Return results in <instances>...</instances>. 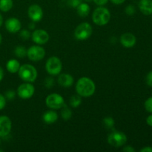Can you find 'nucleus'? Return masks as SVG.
Masks as SVG:
<instances>
[{"mask_svg": "<svg viewBox=\"0 0 152 152\" xmlns=\"http://www.w3.org/2000/svg\"><path fill=\"white\" fill-rule=\"evenodd\" d=\"M75 90L77 94L82 97H90L96 91V85L91 79L87 77H83L77 80Z\"/></svg>", "mask_w": 152, "mask_h": 152, "instance_id": "obj_1", "label": "nucleus"}, {"mask_svg": "<svg viewBox=\"0 0 152 152\" xmlns=\"http://www.w3.org/2000/svg\"><path fill=\"white\" fill-rule=\"evenodd\" d=\"M111 13L109 10L103 6H99L92 13V21L98 26H104L111 20Z\"/></svg>", "mask_w": 152, "mask_h": 152, "instance_id": "obj_2", "label": "nucleus"}, {"mask_svg": "<svg viewBox=\"0 0 152 152\" xmlns=\"http://www.w3.org/2000/svg\"><path fill=\"white\" fill-rule=\"evenodd\" d=\"M18 74L22 81L33 83L37 80L38 72L37 68L34 65L30 64H24L19 68Z\"/></svg>", "mask_w": 152, "mask_h": 152, "instance_id": "obj_3", "label": "nucleus"}, {"mask_svg": "<svg viewBox=\"0 0 152 152\" xmlns=\"http://www.w3.org/2000/svg\"><path fill=\"white\" fill-rule=\"evenodd\" d=\"M62 69V63L59 57L56 56L48 58L45 64V70L50 76H57Z\"/></svg>", "mask_w": 152, "mask_h": 152, "instance_id": "obj_4", "label": "nucleus"}, {"mask_svg": "<svg viewBox=\"0 0 152 152\" xmlns=\"http://www.w3.org/2000/svg\"><path fill=\"white\" fill-rule=\"evenodd\" d=\"M93 28L91 24L83 22L80 24L74 30V37L79 41H85L91 36Z\"/></svg>", "mask_w": 152, "mask_h": 152, "instance_id": "obj_5", "label": "nucleus"}, {"mask_svg": "<svg viewBox=\"0 0 152 152\" xmlns=\"http://www.w3.org/2000/svg\"><path fill=\"white\" fill-rule=\"evenodd\" d=\"M127 136L125 133L119 131H114L109 134L107 138L108 143L114 148H120L127 142Z\"/></svg>", "mask_w": 152, "mask_h": 152, "instance_id": "obj_6", "label": "nucleus"}, {"mask_svg": "<svg viewBox=\"0 0 152 152\" xmlns=\"http://www.w3.org/2000/svg\"><path fill=\"white\" fill-rule=\"evenodd\" d=\"M45 104L48 108L53 110L61 109L65 105L64 98L60 94L53 93L49 94L45 99Z\"/></svg>", "mask_w": 152, "mask_h": 152, "instance_id": "obj_7", "label": "nucleus"}, {"mask_svg": "<svg viewBox=\"0 0 152 152\" xmlns=\"http://www.w3.org/2000/svg\"><path fill=\"white\" fill-rule=\"evenodd\" d=\"M45 56V50L39 45H32L27 49V56L33 62H38L44 59Z\"/></svg>", "mask_w": 152, "mask_h": 152, "instance_id": "obj_8", "label": "nucleus"}, {"mask_svg": "<svg viewBox=\"0 0 152 152\" xmlns=\"http://www.w3.org/2000/svg\"><path fill=\"white\" fill-rule=\"evenodd\" d=\"M17 95L22 99H28L34 96L35 93V88L32 83L24 82L17 88Z\"/></svg>", "mask_w": 152, "mask_h": 152, "instance_id": "obj_9", "label": "nucleus"}, {"mask_svg": "<svg viewBox=\"0 0 152 152\" xmlns=\"http://www.w3.org/2000/svg\"><path fill=\"white\" fill-rule=\"evenodd\" d=\"M31 39L34 42L35 44L39 45H45L48 42L49 34L46 31L43 29H37L34 30L32 33H31Z\"/></svg>", "mask_w": 152, "mask_h": 152, "instance_id": "obj_10", "label": "nucleus"}, {"mask_svg": "<svg viewBox=\"0 0 152 152\" xmlns=\"http://www.w3.org/2000/svg\"><path fill=\"white\" fill-rule=\"evenodd\" d=\"M12 129V122L7 116H0V138L8 136Z\"/></svg>", "mask_w": 152, "mask_h": 152, "instance_id": "obj_11", "label": "nucleus"}, {"mask_svg": "<svg viewBox=\"0 0 152 152\" xmlns=\"http://www.w3.org/2000/svg\"><path fill=\"white\" fill-rule=\"evenodd\" d=\"M28 17L32 22H38L42 20L43 17L42 8L39 4H31L28 10Z\"/></svg>", "mask_w": 152, "mask_h": 152, "instance_id": "obj_12", "label": "nucleus"}, {"mask_svg": "<svg viewBox=\"0 0 152 152\" xmlns=\"http://www.w3.org/2000/svg\"><path fill=\"white\" fill-rule=\"evenodd\" d=\"M4 26H5L6 30L9 33L11 34H16V33L20 31L21 28H22V24H21L20 20L17 18L11 17L7 19L4 22Z\"/></svg>", "mask_w": 152, "mask_h": 152, "instance_id": "obj_13", "label": "nucleus"}, {"mask_svg": "<svg viewBox=\"0 0 152 152\" xmlns=\"http://www.w3.org/2000/svg\"><path fill=\"white\" fill-rule=\"evenodd\" d=\"M120 44L126 48H133L136 45L137 38L132 33H125L122 34L120 38Z\"/></svg>", "mask_w": 152, "mask_h": 152, "instance_id": "obj_14", "label": "nucleus"}, {"mask_svg": "<svg viewBox=\"0 0 152 152\" xmlns=\"http://www.w3.org/2000/svg\"><path fill=\"white\" fill-rule=\"evenodd\" d=\"M57 81L59 86L63 88L71 87L74 83V77H72V75L67 73H63V74L60 73L58 76Z\"/></svg>", "mask_w": 152, "mask_h": 152, "instance_id": "obj_15", "label": "nucleus"}, {"mask_svg": "<svg viewBox=\"0 0 152 152\" xmlns=\"http://www.w3.org/2000/svg\"><path fill=\"white\" fill-rule=\"evenodd\" d=\"M58 114L53 109L45 111L42 115V120L45 124L51 125L56 123L58 120Z\"/></svg>", "mask_w": 152, "mask_h": 152, "instance_id": "obj_16", "label": "nucleus"}, {"mask_svg": "<svg viewBox=\"0 0 152 152\" xmlns=\"http://www.w3.org/2000/svg\"><path fill=\"white\" fill-rule=\"evenodd\" d=\"M138 7L142 14L145 16L152 14V0H140Z\"/></svg>", "mask_w": 152, "mask_h": 152, "instance_id": "obj_17", "label": "nucleus"}, {"mask_svg": "<svg viewBox=\"0 0 152 152\" xmlns=\"http://www.w3.org/2000/svg\"><path fill=\"white\" fill-rule=\"evenodd\" d=\"M91 7L87 2H81L77 7V14L82 18L87 17L90 13Z\"/></svg>", "mask_w": 152, "mask_h": 152, "instance_id": "obj_18", "label": "nucleus"}, {"mask_svg": "<svg viewBox=\"0 0 152 152\" xmlns=\"http://www.w3.org/2000/svg\"><path fill=\"white\" fill-rule=\"evenodd\" d=\"M20 63L19 61L16 59H11L8 60L6 63V69L7 71L11 74H15L19 71V68H20Z\"/></svg>", "mask_w": 152, "mask_h": 152, "instance_id": "obj_19", "label": "nucleus"}, {"mask_svg": "<svg viewBox=\"0 0 152 152\" xmlns=\"http://www.w3.org/2000/svg\"><path fill=\"white\" fill-rule=\"evenodd\" d=\"M13 5V0H0V10L2 12H8Z\"/></svg>", "mask_w": 152, "mask_h": 152, "instance_id": "obj_20", "label": "nucleus"}, {"mask_svg": "<svg viewBox=\"0 0 152 152\" xmlns=\"http://www.w3.org/2000/svg\"><path fill=\"white\" fill-rule=\"evenodd\" d=\"M61 117L62 120H68L72 117V111L67 105H64V106L61 108Z\"/></svg>", "mask_w": 152, "mask_h": 152, "instance_id": "obj_21", "label": "nucleus"}, {"mask_svg": "<svg viewBox=\"0 0 152 152\" xmlns=\"http://www.w3.org/2000/svg\"><path fill=\"white\" fill-rule=\"evenodd\" d=\"M82 103V96L79 94H74L71 96L69 99V104L73 108H77Z\"/></svg>", "mask_w": 152, "mask_h": 152, "instance_id": "obj_22", "label": "nucleus"}, {"mask_svg": "<svg viewBox=\"0 0 152 152\" xmlns=\"http://www.w3.org/2000/svg\"><path fill=\"white\" fill-rule=\"evenodd\" d=\"M102 124L105 129L108 130H114L115 122L111 117H106L102 120Z\"/></svg>", "mask_w": 152, "mask_h": 152, "instance_id": "obj_23", "label": "nucleus"}, {"mask_svg": "<svg viewBox=\"0 0 152 152\" xmlns=\"http://www.w3.org/2000/svg\"><path fill=\"white\" fill-rule=\"evenodd\" d=\"M14 54L16 57L22 59L27 56V49L24 46H16L14 49Z\"/></svg>", "mask_w": 152, "mask_h": 152, "instance_id": "obj_24", "label": "nucleus"}, {"mask_svg": "<svg viewBox=\"0 0 152 152\" xmlns=\"http://www.w3.org/2000/svg\"><path fill=\"white\" fill-rule=\"evenodd\" d=\"M19 37L22 40L26 41V40L29 39V38L31 37V33L28 30H22L19 32Z\"/></svg>", "mask_w": 152, "mask_h": 152, "instance_id": "obj_25", "label": "nucleus"}, {"mask_svg": "<svg viewBox=\"0 0 152 152\" xmlns=\"http://www.w3.org/2000/svg\"><path fill=\"white\" fill-rule=\"evenodd\" d=\"M44 86L47 88H51L54 86V79L51 77H48L45 79Z\"/></svg>", "mask_w": 152, "mask_h": 152, "instance_id": "obj_26", "label": "nucleus"}, {"mask_svg": "<svg viewBox=\"0 0 152 152\" xmlns=\"http://www.w3.org/2000/svg\"><path fill=\"white\" fill-rule=\"evenodd\" d=\"M125 13L128 15V16H133L135 13H136V8L132 4H129L125 8Z\"/></svg>", "mask_w": 152, "mask_h": 152, "instance_id": "obj_27", "label": "nucleus"}, {"mask_svg": "<svg viewBox=\"0 0 152 152\" xmlns=\"http://www.w3.org/2000/svg\"><path fill=\"white\" fill-rule=\"evenodd\" d=\"M144 107L148 112L152 114V96L148 98L144 103Z\"/></svg>", "mask_w": 152, "mask_h": 152, "instance_id": "obj_28", "label": "nucleus"}, {"mask_svg": "<svg viewBox=\"0 0 152 152\" xmlns=\"http://www.w3.org/2000/svg\"><path fill=\"white\" fill-rule=\"evenodd\" d=\"M16 94V92L13 90H8L5 92V94H4V96H5L6 99L7 100H13L15 98Z\"/></svg>", "mask_w": 152, "mask_h": 152, "instance_id": "obj_29", "label": "nucleus"}, {"mask_svg": "<svg viewBox=\"0 0 152 152\" xmlns=\"http://www.w3.org/2000/svg\"><path fill=\"white\" fill-rule=\"evenodd\" d=\"M81 2L82 0H68V4L73 8H77Z\"/></svg>", "mask_w": 152, "mask_h": 152, "instance_id": "obj_30", "label": "nucleus"}, {"mask_svg": "<svg viewBox=\"0 0 152 152\" xmlns=\"http://www.w3.org/2000/svg\"><path fill=\"white\" fill-rule=\"evenodd\" d=\"M145 82H146L147 86L149 87H152V71L148 73L145 77Z\"/></svg>", "mask_w": 152, "mask_h": 152, "instance_id": "obj_31", "label": "nucleus"}, {"mask_svg": "<svg viewBox=\"0 0 152 152\" xmlns=\"http://www.w3.org/2000/svg\"><path fill=\"white\" fill-rule=\"evenodd\" d=\"M6 98L4 95H2L1 94H0V111L2 110L3 108L5 107L6 105Z\"/></svg>", "mask_w": 152, "mask_h": 152, "instance_id": "obj_32", "label": "nucleus"}, {"mask_svg": "<svg viewBox=\"0 0 152 152\" xmlns=\"http://www.w3.org/2000/svg\"><path fill=\"white\" fill-rule=\"evenodd\" d=\"M93 1L97 6H104L108 3V0H93Z\"/></svg>", "mask_w": 152, "mask_h": 152, "instance_id": "obj_33", "label": "nucleus"}, {"mask_svg": "<svg viewBox=\"0 0 152 152\" xmlns=\"http://www.w3.org/2000/svg\"><path fill=\"white\" fill-rule=\"evenodd\" d=\"M122 151L126 152H135L136 150H135V148H133L132 145H127V146H125L124 148L122 149Z\"/></svg>", "mask_w": 152, "mask_h": 152, "instance_id": "obj_34", "label": "nucleus"}, {"mask_svg": "<svg viewBox=\"0 0 152 152\" xmlns=\"http://www.w3.org/2000/svg\"><path fill=\"white\" fill-rule=\"evenodd\" d=\"M110 1H111L114 4H116V5H120V4H122L123 3H124L126 0H110Z\"/></svg>", "mask_w": 152, "mask_h": 152, "instance_id": "obj_35", "label": "nucleus"}, {"mask_svg": "<svg viewBox=\"0 0 152 152\" xmlns=\"http://www.w3.org/2000/svg\"><path fill=\"white\" fill-rule=\"evenodd\" d=\"M140 152H152V147L151 146H145L140 149Z\"/></svg>", "mask_w": 152, "mask_h": 152, "instance_id": "obj_36", "label": "nucleus"}, {"mask_svg": "<svg viewBox=\"0 0 152 152\" xmlns=\"http://www.w3.org/2000/svg\"><path fill=\"white\" fill-rule=\"evenodd\" d=\"M146 123L148 126L152 127V114L148 116V117L146 118Z\"/></svg>", "mask_w": 152, "mask_h": 152, "instance_id": "obj_37", "label": "nucleus"}, {"mask_svg": "<svg viewBox=\"0 0 152 152\" xmlns=\"http://www.w3.org/2000/svg\"><path fill=\"white\" fill-rule=\"evenodd\" d=\"M36 22H32L31 21V22H30L29 24H28V28H29V29L31 30H34L35 29V27H36Z\"/></svg>", "mask_w": 152, "mask_h": 152, "instance_id": "obj_38", "label": "nucleus"}, {"mask_svg": "<svg viewBox=\"0 0 152 152\" xmlns=\"http://www.w3.org/2000/svg\"><path fill=\"white\" fill-rule=\"evenodd\" d=\"M4 70H3V68L0 66V82H1V80H3V78H4Z\"/></svg>", "mask_w": 152, "mask_h": 152, "instance_id": "obj_39", "label": "nucleus"}, {"mask_svg": "<svg viewBox=\"0 0 152 152\" xmlns=\"http://www.w3.org/2000/svg\"><path fill=\"white\" fill-rule=\"evenodd\" d=\"M2 24H3V17H2V16H1V13H0V28L1 27Z\"/></svg>", "mask_w": 152, "mask_h": 152, "instance_id": "obj_40", "label": "nucleus"}, {"mask_svg": "<svg viewBox=\"0 0 152 152\" xmlns=\"http://www.w3.org/2000/svg\"><path fill=\"white\" fill-rule=\"evenodd\" d=\"M1 41H2V37H1V34H0V44L1 43Z\"/></svg>", "mask_w": 152, "mask_h": 152, "instance_id": "obj_41", "label": "nucleus"}, {"mask_svg": "<svg viewBox=\"0 0 152 152\" xmlns=\"http://www.w3.org/2000/svg\"><path fill=\"white\" fill-rule=\"evenodd\" d=\"M86 1H88V2H89V1H93V0H86Z\"/></svg>", "mask_w": 152, "mask_h": 152, "instance_id": "obj_42", "label": "nucleus"}, {"mask_svg": "<svg viewBox=\"0 0 152 152\" xmlns=\"http://www.w3.org/2000/svg\"><path fill=\"white\" fill-rule=\"evenodd\" d=\"M0 144H1V140H0Z\"/></svg>", "mask_w": 152, "mask_h": 152, "instance_id": "obj_43", "label": "nucleus"}]
</instances>
